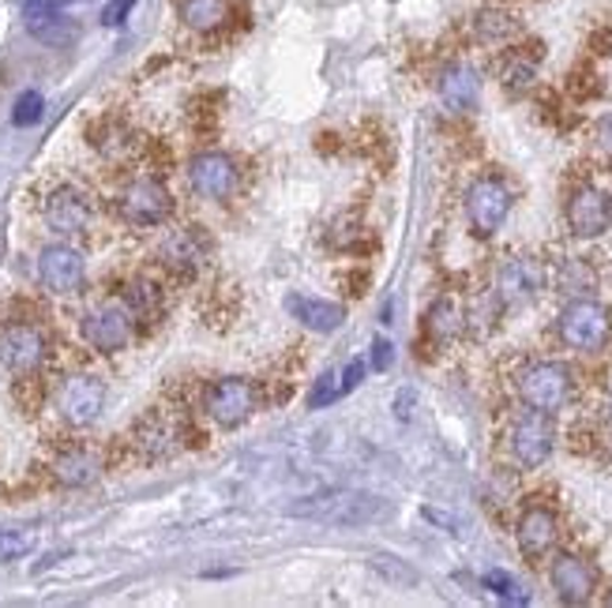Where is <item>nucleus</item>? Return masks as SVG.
Segmentation results:
<instances>
[{"label":"nucleus","instance_id":"obj_10","mask_svg":"<svg viewBox=\"0 0 612 608\" xmlns=\"http://www.w3.org/2000/svg\"><path fill=\"white\" fill-rule=\"evenodd\" d=\"M42 218L53 233L61 237H79L94 226V200L76 185H61L46 195L42 203Z\"/></svg>","mask_w":612,"mask_h":608},{"label":"nucleus","instance_id":"obj_16","mask_svg":"<svg viewBox=\"0 0 612 608\" xmlns=\"http://www.w3.org/2000/svg\"><path fill=\"white\" fill-rule=\"evenodd\" d=\"M549 579L564 605H586L594 597V590H598V574H594V567L586 563L583 556H571V553H560L557 560H552Z\"/></svg>","mask_w":612,"mask_h":608},{"label":"nucleus","instance_id":"obj_5","mask_svg":"<svg viewBox=\"0 0 612 608\" xmlns=\"http://www.w3.org/2000/svg\"><path fill=\"white\" fill-rule=\"evenodd\" d=\"M49 360V334L38 324L27 319H12L0 327V368L15 376V380H30L46 368Z\"/></svg>","mask_w":612,"mask_h":608},{"label":"nucleus","instance_id":"obj_7","mask_svg":"<svg viewBox=\"0 0 612 608\" xmlns=\"http://www.w3.org/2000/svg\"><path fill=\"white\" fill-rule=\"evenodd\" d=\"M117 215L128 221V226H162L169 215H174V195L162 185L158 177H136L120 188L117 195Z\"/></svg>","mask_w":612,"mask_h":608},{"label":"nucleus","instance_id":"obj_23","mask_svg":"<svg viewBox=\"0 0 612 608\" xmlns=\"http://www.w3.org/2000/svg\"><path fill=\"white\" fill-rule=\"evenodd\" d=\"M23 20H27V30L35 38H42V42H68L72 27L68 20H64L61 12H56V4H49V0H23Z\"/></svg>","mask_w":612,"mask_h":608},{"label":"nucleus","instance_id":"obj_25","mask_svg":"<svg viewBox=\"0 0 612 608\" xmlns=\"http://www.w3.org/2000/svg\"><path fill=\"white\" fill-rule=\"evenodd\" d=\"M424 331H429V339L439 342V346H447V342L459 339V331H462V312H459V304H455L451 297H439V301L429 308V316H424Z\"/></svg>","mask_w":612,"mask_h":608},{"label":"nucleus","instance_id":"obj_14","mask_svg":"<svg viewBox=\"0 0 612 608\" xmlns=\"http://www.w3.org/2000/svg\"><path fill=\"white\" fill-rule=\"evenodd\" d=\"M549 275H545V263L534 256H515L496 270V293L503 304H526L545 290Z\"/></svg>","mask_w":612,"mask_h":608},{"label":"nucleus","instance_id":"obj_27","mask_svg":"<svg viewBox=\"0 0 612 608\" xmlns=\"http://www.w3.org/2000/svg\"><path fill=\"white\" fill-rule=\"evenodd\" d=\"M473 27H477L481 42H508V38L519 30V23H515V15L500 12V8H488V12L477 15V23H473Z\"/></svg>","mask_w":612,"mask_h":608},{"label":"nucleus","instance_id":"obj_8","mask_svg":"<svg viewBox=\"0 0 612 608\" xmlns=\"http://www.w3.org/2000/svg\"><path fill=\"white\" fill-rule=\"evenodd\" d=\"M105 398H110V391H105V383L98 376L76 372L56 388V414L72 429H91L98 417H102Z\"/></svg>","mask_w":612,"mask_h":608},{"label":"nucleus","instance_id":"obj_9","mask_svg":"<svg viewBox=\"0 0 612 608\" xmlns=\"http://www.w3.org/2000/svg\"><path fill=\"white\" fill-rule=\"evenodd\" d=\"M511 215V188L500 177H477L467 188V218L477 237H493Z\"/></svg>","mask_w":612,"mask_h":608},{"label":"nucleus","instance_id":"obj_24","mask_svg":"<svg viewBox=\"0 0 612 608\" xmlns=\"http://www.w3.org/2000/svg\"><path fill=\"white\" fill-rule=\"evenodd\" d=\"M136 447L146 458H169L177 451V425L166 414H151L136 425Z\"/></svg>","mask_w":612,"mask_h":608},{"label":"nucleus","instance_id":"obj_1","mask_svg":"<svg viewBox=\"0 0 612 608\" xmlns=\"http://www.w3.org/2000/svg\"><path fill=\"white\" fill-rule=\"evenodd\" d=\"M293 519H308L320 525H372L395 515V507L387 499L372 496V492L357 489H334V492H316L297 504H290Z\"/></svg>","mask_w":612,"mask_h":608},{"label":"nucleus","instance_id":"obj_17","mask_svg":"<svg viewBox=\"0 0 612 608\" xmlns=\"http://www.w3.org/2000/svg\"><path fill=\"white\" fill-rule=\"evenodd\" d=\"M515 537L526 560H541V556L552 553V545H557V537H560L557 515H552L549 507H530V511H522Z\"/></svg>","mask_w":612,"mask_h":608},{"label":"nucleus","instance_id":"obj_12","mask_svg":"<svg viewBox=\"0 0 612 608\" xmlns=\"http://www.w3.org/2000/svg\"><path fill=\"white\" fill-rule=\"evenodd\" d=\"M552 447H557V429L549 425V414L530 409L526 417H519L515 429H511V455L522 470L545 466L552 458Z\"/></svg>","mask_w":612,"mask_h":608},{"label":"nucleus","instance_id":"obj_18","mask_svg":"<svg viewBox=\"0 0 612 608\" xmlns=\"http://www.w3.org/2000/svg\"><path fill=\"white\" fill-rule=\"evenodd\" d=\"M207 252H211V241H207V233H203L200 226L177 229V233H169L166 244H162V259H166V267L181 270V275L200 270L203 259H207Z\"/></svg>","mask_w":612,"mask_h":608},{"label":"nucleus","instance_id":"obj_31","mask_svg":"<svg viewBox=\"0 0 612 608\" xmlns=\"http://www.w3.org/2000/svg\"><path fill=\"white\" fill-rule=\"evenodd\" d=\"M30 545H35V537H30V533H20V530H0V563L23 560V556L30 553Z\"/></svg>","mask_w":612,"mask_h":608},{"label":"nucleus","instance_id":"obj_37","mask_svg":"<svg viewBox=\"0 0 612 608\" xmlns=\"http://www.w3.org/2000/svg\"><path fill=\"white\" fill-rule=\"evenodd\" d=\"M598 151L612 162V113L598 125Z\"/></svg>","mask_w":612,"mask_h":608},{"label":"nucleus","instance_id":"obj_35","mask_svg":"<svg viewBox=\"0 0 612 608\" xmlns=\"http://www.w3.org/2000/svg\"><path fill=\"white\" fill-rule=\"evenodd\" d=\"M391 360H395V346H391L387 339H377V342H372V368H377V372H387Z\"/></svg>","mask_w":612,"mask_h":608},{"label":"nucleus","instance_id":"obj_21","mask_svg":"<svg viewBox=\"0 0 612 608\" xmlns=\"http://www.w3.org/2000/svg\"><path fill=\"white\" fill-rule=\"evenodd\" d=\"M177 15L195 35H215L230 23L233 0H177Z\"/></svg>","mask_w":612,"mask_h":608},{"label":"nucleus","instance_id":"obj_3","mask_svg":"<svg viewBox=\"0 0 612 608\" xmlns=\"http://www.w3.org/2000/svg\"><path fill=\"white\" fill-rule=\"evenodd\" d=\"M560 342L578 353H598L612 342V308L601 301L578 297L557 316Z\"/></svg>","mask_w":612,"mask_h":608},{"label":"nucleus","instance_id":"obj_33","mask_svg":"<svg viewBox=\"0 0 612 608\" xmlns=\"http://www.w3.org/2000/svg\"><path fill=\"white\" fill-rule=\"evenodd\" d=\"M503 84H508V90H522L534 84V64L522 61V56H511L508 68H503Z\"/></svg>","mask_w":612,"mask_h":608},{"label":"nucleus","instance_id":"obj_26","mask_svg":"<svg viewBox=\"0 0 612 608\" xmlns=\"http://www.w3.org/2000/svg\"><path fill=\"white\" fill-rule=\"evenodd\" d=\"M117 297L136 312V319H140V324H146V319L158 316L162 297H158V290H154L151 282H143V278H132V282H128L125 290L117 293Z\"/></svg>","mask_w":612,"mask_h":608},{"label":"nucleus","instance_id":"obj_34","mask_svg":"<svg viewBox=\"0 0 612 608\" xmlns=\"http://www.w3.org/2000/svg\"><path fill=\"white\" fill-rule=\"evenodd\" d=\"M365 368H369V365H365L361 357H354L346 368H342V372H339V388H342V394H349V391H357V388H361V380H365Z\"/></svg>","mask_w":612,"mask_h":608},{"label":"nucleus","instance_id":"obj_2","mask_svg":"<svg viewBox=\"0 0 612 608\" xmlns=\"http://www.w3.org/2000/svg\"><path fill=\"white\" fill-rule=\"evenodd\" d=\"M259 406H264V394H259L252 380H244V376H218L203 391V414L218 429H241L244 421L256 417Z\"/></svg>","mask_w":612,"mask_h":608},{"label":"nucleus","instance_id":"obj_19","mask_svg":"<svg viewBox=\"0 0 612 608\" xmlns=\"http://www.w3.org/2000/svg\"><path fill=\"white\" fill-rule=\"evenodd\" d=\"M285 312H290L293 319H301L308 331H320V334H331L346 324V308H342V304L305 297V293H290V297H285Z\"/></svg>","mask_w":612,"mask_h":608},{"label":"nucleus","instance_id":"obj_38","mask_svg":"<svg viewBox=\"0 0 612 608\" xmlns=\"http://www.w3.org/2000/svg\"><path fill=\"white\" fill-rule=\"evenodd\" d=\"M605 605H612V594H605Z\"/></svg>","mask_w":612,"mask_h":608},{"label":"nucleus","instance_id":"obj_22","mask_svg":"<svg viewBox=\"0 0 612 608\" xmlns=\"http://www.w3.org/2000/svg\"><path fill=\"white\" fill-rule=\"evenodd\" d=\"M98 473H102V458H98L91 447H68V451H61L53 463V478L61 484H68V489H84Z\"/></svg>","mask_w":612,"mask_h":608},{"label":"nucleus","instance_id":"obj_6","mask_svg":"<svg viewBox=\"0 0 612 608\" xmlns=\"http://www.w3.org/2000/svg\"><path fill=\"white\" fill-rule=\"evenodd\" d=\"M519 398L526 402L537 414H557L571 402V391H575V376H571L568 365L560 360H537V365L522 368L519 380Z\"/></svg>","mask_w":612,"mask_h":608},{"label":"nucleus","instance_id":"obj_15","mask_svg":"<svg viewBox=\"0 0 612 608\" xmlns=\"http://www.w3.org/2000/svg\"><path fill=\"white\" fill-rule=\"evenodd\" d=\"M568 226L575 237H601L612 226V195L586 185L568 200Z\"/></svg>","mask_w":612,"mask_h":608},{"label":"nucleus","instance_id":"obj_36","mask_svg":"<svg viewBox=\"0 0 612 608\" xmlns=\"http://www.w3.org/2000/svg\"><path fill=\"white\" fill-rule=\"evenodd\" d=\"M132 4H136V0H113V4L102 12V23H105V27H117V23H125V15L132 12Z\"/></svg>","mask_w":612,"mask_h":608},{"label":"nucleus","instance_id":"obj_20","mask_svg":"<svg viewBox=\"0 0 612 608\" xmlns=\"http://www.w3.org/2000/svg\"><path fill=\"white\" fill-rule=\"evenodd\" d=\"M439 98L451 113H470L477 110V98H481V79L470 64H451L444 68L439 76Z\"/></svg>","mask_w":612,"mask_h":608},{"label":"nucleus","instance_id":"obj_39","mask_svg":"<svg viewBox=\"0 0 612 608\" xmlns=\"http://www.w3.org/2000/svg\"><path fill=\"white\" fill-rule=\"evenodd\" d=\"M609 409H612V394H609Z\"/></svg>","mask_w":612,"mask_h":608},{"label":"nucleus","instance_id":"obj_13","mask_svg":"<svg viewBox=\"0 0 612 608\" xmlns=\"http://www.w3.org/2000/svg\"><path fill=\"white\" fill-rule=\"evenodd\" d=\"M38 278L49 293H76L87 282V259L72 244H46L38 252Z\"/></svg>","mask_w":612,"mask_h":608},{"label":"nucleus","instance_id":"obj_11","mask_svg":"<svg viewBox=\"0 0 612 608\" xmlns=\"http://www.w3.org/2000/svg\"><path fill=\"white\" fill-rule=\"evenodd\" d=\"M189 185H192V192L203 195V200L222 203L241 188V169H237V162L230 154L203 151L189 162Z\"/></svg>","mask_w":612,"mask_h":608},{"label":"nucleus","instance_id":"obj_30","mask_svg":"<svg viewBox=\"0 0 612 608\" xmlns=\"http://www.w3.org/2000/svg\"><path fill=\"white\" fill-rule=\"evenodd\" d=\"M485 590H493L496 597H503V601H515V605H526L530 594L519 586L515 579H511L508 571H488L485 574Z\"/></svg>","mask_w":612,"mask_h":608},{"label":"nucleus","instance_id":"obj_28","mask_svg":"<svg viewBox=\"0 0 612 608\" xmlns=\"http://www.w3.org/2000/svg\"><path fill=\"white\" fill-rule=\"evenodd\" d=\"M369 567L380 574L383 582H391V586H418V579H421V574L413 571L410 563L398 560V556H391V553H377L369 560Z\"/></svg>","mask_w":612,"mask_h":608},{"label":"nucleus","instance_id":"obj_32","mask_svg":"<svg viewBox=\"0 0 612 608\" xmlns=\"http://www.w3.org/2000/svg\"><path fill=\"white\" fill-rule=\"evenodd\" d=\"M342 398V388H339V372H323L320 383L313 388V394H308V409H323L331 406V402Z\"/></svg>","mask_w":612,"mask_h":608},{"label":"nucleus","instance_id":"obj_4","mask_svg":"<svg viewBox=\"0 0 612 608\" xmlns=\"http://www.w3.org/2000/svg\"><path fill=\"white\" fill-rule=\"evenodd\" d=\"M136 331H140V319H136V312L128 308L120 297H110L102 304H94L91 312L84 316V324H79V334H84V342L98 353H120L132 346Z\"/></svg>","mask_w":612,"mask_h":608},{"label":"nucleus","instance_id":"obj_29","mask_svg":"<svg viewBox=\"0 0 612 608\" xmlns=\"http://www.w3.org/2000/svg\"><path fill=\"white\" fill-rule=\"evenodd\" d=\"M46 113V98L38 94V90H23L20 98H15V110H12V125L15 128H30L38 125Z\"/></svg>","mask_w":612,"mask_h":608}]
</instances>
